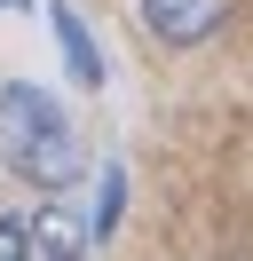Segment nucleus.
Segmentation results:
<instances>
[{
    "instance_id": "obj_3",
    "label": "nucleus",
    "mask_w": 253,
    "mask_h": 261,
    "mask_svg": "<svg viewBox=\"0 0 253 261\" xmlns=\"http://www.w3.org/2000/svg\"><path fill=\"white\" fill-rule=\"evenodd\" d=\"M47 24H56V40H63V64H71V80H103V48H95V32L79 24V8L71 0H47Z\"/></svg>"
},
{
    "instance_id": "obj_1",
    "label": "nucleus",
    "mask_w": 253,
    "mask_h": 261,
    "mask_svg": "<svg viewBox=\"0 0 253 261\" xmlns=\"http://www.w3.org/2000/svg\"><path fill=\"white\" fill-rule=\"evenodd\" d=\"M0 159H8L32 190H47V198H63L79 182V166H87V159H79L71 111H63L47 87H32V80L0 87Z\"/></svg>"
},
{
    "instance_id": "obj_6",
    "label": "nucleus",
    "mask_w": 253,
    "mask_h": 261,
    "mask_svg": "<svg viewBox=\"0 0 253 261\" xmlns=\"http://www.w3.org/2000/svg\"><path fill=\"white\" fill-rule=\"evenodd\" d=\"M0 261H32V229L16 214H0Z\"/></svg>"
},
{
    "instance_id": "obj_7",
    "label": "nucleus",
    "mask_w": 253,
    "mask_h": 261,
    "mask_svg": "<svg viewBox=\"0 0 253 261\" xmlns=\"http://www.w3.org/2000/svg\"><path fill=\"white\" fill-rule=\"evenodd\" d=\"M0 8H24V0H0Z\"/></svg>"
},
{
    "instance_id": "obj_2",
    "label": "nucleus",
    "mask_w": 253,
    "mask_h": 261,
    "mask_svg": "<svg viewBox=\"0 0 253 261\" xmlns=\"http://www.w3.org/2000/svg\"><path fill=\"white\" fill-rule=\"evenodd\" d=\"M221 16H230V0H142V24H150L166 48H190V40H206Z\"/></svg>"
},
{
    "instance_id": "obj_5",
    "label": "nucleus",
    "mask_w": 253,
    "mask_h": 261,
    "mask_svg": "<svg viewBox=\"0 0 253 261\" xmlns=\"http://www.w3.org/2000/svg\"><path fill=\"white\" fill-rule=\"evenodd\" d=\"M119 214H127V174L111 166V174H103V198H95V238H111V229H119Z\"/></svg>"
},
{
    "instance_id": "obj_4",
    "label": "nucleus",
    "mask_w": 253,
    "mask_h": 261,
    "mask_svg": "<svg viewBox=\"0 0 253 261\" xmlns=\"http://www.w3.org/2000/svg\"><path fill=\"white\" fill-rule=\"evenodd\" d=\"M32 261H79V222L63 214V198H47L40 229H32Z\"/></svg>"
}]
</instances>
